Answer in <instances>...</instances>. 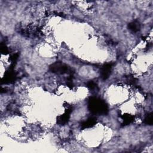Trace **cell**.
Segmentation results:
<instances>
[{"label": "cell", "instance_id": "1", "mask_svg": "<svg viewBox=\"0 0 153 153\" xmlns=\"http://www.w3.org/2000/svg\"><path fill=\"white\" fill-rule=\"evenodd\" d=\"M90 106L91 111L94 113H106V106L105 103L99 99H94L90 100Z\"/></svg>", "mask_w": 153, "mask_h": 153}, {"label": "cell", "instance_id": "2", "mask_svg": "<svg viewBox=\"0 0 153 153\" xmlns=\"http://www.w3.org/2000/svg\"><path fill=\"white\" fill-rule=\"evenodd\" d=\"M52 71L54 72H57L59 74H64L67 73L69 71L68 66L62 63H55L51 67Z\"/></svg>", "mask_w": 153, "mask_h": 153}, {"label": "cell", "instance_id": "3", "mask_svg": "<svg viewBox=\"0 0 153 153\" xmlns=\"http://www.w3.org/2000/svg\"><path fill=\"white\" fill-rule=\"evenodd\" d=\"M111 68L112 65L111 63H108L102 67L101 69V77L103 79H106L109 77Z\"/></svg>", "mask_w": 153, "mask_h": 153}, {"label": "cell", "instance_id": "4", "mask_svg": "<svg viewBox=\"0 0 153 153\" xmlns=\"http://www.w3.org/2000/svg\"><path fill=\"white\" fill-rule=\"evenodd\" d=\"M128 27L131 30H132L133 32H137L140 29V24L138 22L134 21V22L130 23L128 25Z\"/></svg>", "mask_w": 153, "mask_h": 153}, {"label": "cell", "instance_id": "5", "mask_svg": "<svg viewBox=\"0 0 153 153\" xmlns=\"http://www.w3.org/2000/svg\"><path fill=\"white\" fill-rule=\"evenodd\" d=\"M145 122L146 123V124H152V115L150 114L149 115H148L146 118H145Z\"/></svg>", "mask_w": 153, "mask_h": 153}]
</instances>
